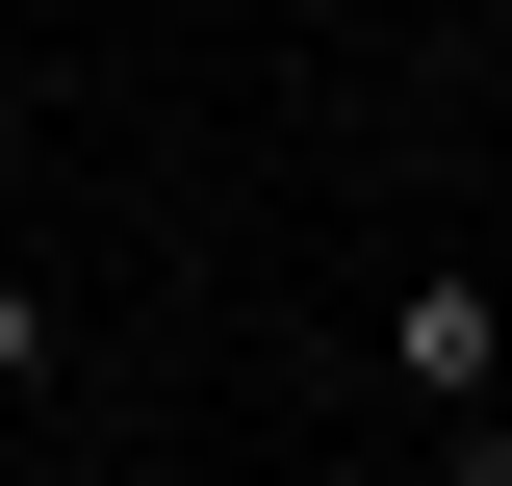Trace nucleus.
Here are the masks:
<instances>
[{
    "instance_id": "obj_3",
    "label": "nucleus",
    "mask_w": 512,
    "mask_h": 486,
    "mask_svg": "<svg viewBox=\"0 0 512 486\" xmlns=\"http://www.w3.org/2000/svg\"><path fill=\"white\" fill-rule=\"evenodd\" d=\"M487 486H512V461H487Z\"/></svg>"
},
{
    "instance_id": "obj_1",
    "label": "nucleus",
    "mask_w": 512,
    "mask_h": 486,
    "mask_svg": "<svg viewBox=\"0 0 512 486\" xmlns=\"http://www.w3.org/2000/svg\"><path fill=\"white\" fill-rule=\"evenodd\" d=\"M384 384H410V410H487L512 384V307L487 282H384Z\"/></svg>"
},
{
    "instance_id": "obj_2",
    "label": "nucleus",
    "mask_w": 512,
    "mask_h": 486,
    "mask_svg": "<svg viewBox=\"0 0 512 486\" xmlns=\"http://www.w3.org/2000/svg\"><path fill=\"white\" fill-rule=\"evenodd\" d=\"M77 359V333H52V282H0V384H52Z\"/></svg>"
}]
</instances>
